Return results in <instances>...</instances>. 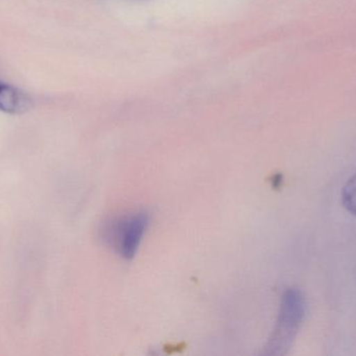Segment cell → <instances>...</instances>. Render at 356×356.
<instances>
[{
    "label": "cell",
    "mask_w": 356,
    "mask_h": 356,
    "mask_svg": "<svg viewBox=\"0 0 356 356\" xmlns=\"http://www.w3.org/2000/svg\"><path fill=\"white\" fill-rule=\"evenodd\" d=\"M307 314V300L298 288H289L284 293L275 327L264 349V355H286L292 347Z\"/></svg>",
    "instance_id": "1"
},
{
    "label": "cell",
    "mask_w": 356,
    "mask_h": 356,
    "mask_svg": "<svg viewBox=\"0 0 356 356\" xmlns=\"http://www.w3.org/2000/svg\"><path fill=\"white\" fill-rule=\"evenodd\" d=\"M150 224L145 210L129 211L104 222L100 233L104 244L122 258L133 259Z\"/></svg>",
    "instance_id": "2"
},
{
    "label": "cell",
    "mask_w": 356,
    "mask_h": 356,
    "mask_svg": "<svg viewBox=\"0 0 356 356\" xmlns=\"http://www.w3.org/2000/svg\"><path fill=\"white\" fill-rule=\"evenodd\" d=\"M33 100L22 90L0 79V111L8 114H22L31 108Z\"/></svg>",
    "instance_id": "3"
},
{
    "label": "cell",
    "mask_w": 356,
    "mask_h": 356,
    "mask_svg": "<svg viewBox=\"0 0 356 356\" xmlns=\"http://www.w3.org/2000/svg\"><path fill=\"white\" fill-rule=\"evenodd\" d=\"M342 203L349 212L356 215V175L349 179L343 187Z\"/></svg>",
    "instance_id": "4"
}]
</instances>
